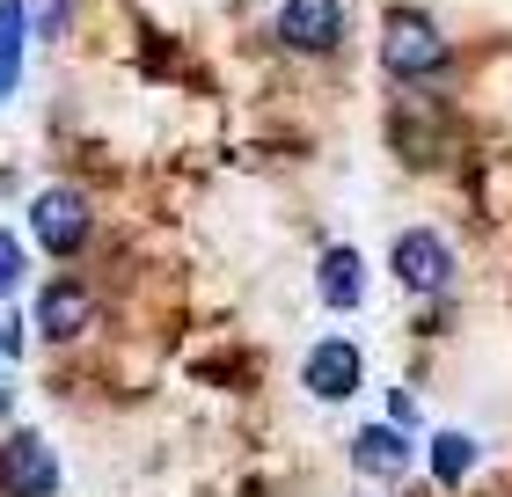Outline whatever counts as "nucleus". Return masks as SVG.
I'll return each instance as SVG.
<instances>
[{
	"mask_svg": "<svg viewBox=\"0 0 512 497\" xmlns=\"http://www.w3.org/2000/svg\"><path fill=\"white\" fill-rule=\"evenodd\" d=\"M388 271H395V286L403 293H447L454 286V249H447V234H432V227H403L395 234V249H388Z\"/></svg>",
	"mask_w": 512,
	"mask_h": 497,
	"instance_id": "nucleus-2",
	"label": "nucleus"
},
{
	"mask_svg": "<svg viewBox=\"0 0 512 497\" xmlns=\"http://www.w3.org/2000/svg\"><path fill=\"white\" fill-rule=\"evenodd\" d=\"M15 286H22V242L0 227V293H15Z\"/></svg>",
	"mask_w": 512,
	"mask_h": 497,
	"instance_id": "nucleus-13",
	"label": "nucleus"
},
{
	"mask_svg": "<svg viewBox=\"0 0 512 497\" xmlns=\"http://www.w3.org/2000/svg\"><path fill=\"white\" fill-rule=\"evenodd\" d=\"M469 468H476V439H469V432H439V439H432V476L447 483V490L469 476Z\"/></svg>",
	"mask_w": 512,
	"mask_h": 497,
	"instance_id": "nucleus-11",
	"label": "nucleus"
},
{
	"mask_svg": "<svg viewBox=\"0 0 512 497\" xmlns=\"http://www.w3.org/2000/svg\"><path fill=\"white\" fill-rule=\"evenodd\" d=\"M352 468L366 483H403L410 476V432H395V424H359L352 432Z\"/></svg>",
	"mask_w": 512,
	"mask_h": 497,
	"instance_id": "nucleus-7",
	"label": "nucleus"
},
{
	"mask_svg": "<svg viewBox=\"0 0 512 497\" xmlns=\"http://www.w3.org/2000/svg\"><path fill=\"white\" fill-rule=\"evenodd\" d=\"M359 373H366V359H359L352 337H322V344L308 351V366H300V381H308L315 402H344V395L359 388Z\"/></svg>",
	"mask_w": 512,
	"mask_h": 497,
	"instance_id": "nucleus-6",
	"label": "nucleus"
},
{
	"mask_svg": "<svg viewBox=\"0 0 512 497\" xmlns=\"http://www.w3.org/2000/svg\"><path fill=\"white\" fill-rule=\"evenodd\" d=\"M22 44H30V8H22V0H0V103H8L15 81H22Z\"/></svg>",
	"mask_w": 512,
	"mask_h": 497,
	"instance_id": "nucleus-10",
	"label": "nucleus"
},
{
	"mask_svg": "<svg viewBox=\"0 0 512 497\" xmlns=\"http://www.w3.org/2000/svg\"><path fill=\"white\" fill-rule=\"evenodd\" d=\"M22 8H30V30L37 37H59L66 30V0H22Z\"/></svg>",
	"mask_w": 512,
	"mask_h": 497,
	"instance_id": "nucleus-12",
	"label": "nucleus"
},
{
	"mask_svg": "<svg viewBox=\"0 0 512 497\" xmlns=\"http://www.w3.org/2000/svg\"><path fill=\"white\" fill-rule=\"evenodd\" d=\"M30 227H37L44 256H74V249L88 242V198L66 191V183H52V191L30 198Z\"/></svg>",
	"mask_w": 512,
	"mask_h": 497,
	"instance_id": "nucleus-5",
	"label": "nucleus"
},
{
	"mask_svg": "<svg viewBox=\"0 0 512 497\" xmlns=\"http://www.w3.org/2000/svg\"><path fill=\"white\" fill-rule=\"evenodd\" d=\"M271 30H278L286 52L322 59V52H337V44H344V0H278Z\"/></svg>",
	"mask_w": 512,
	"mask_h": 497,
	"instance_id": "nucleus-4",
	"label": "nucleus"
},
{
	"mask_svg": "<svg viewBox=\"0 0 512 497\" xmlns=\"http://www.w3.org/2000/svg\"><path fill=\"white\" fill-rule=\"evenodd\" d=\"M0 497H59V454L44 432L0 439Z\"/></svg>",
	"mask_w": 512,
	"mask_h": 497,
	"instance_id": "nucleus-3",
	"label": "nucleus"
},
{
	"mask_svg": "<svg viewBox=\"0 0 512 497\" xmlns=\"http://www.w3.org/2000/svg\"><path fill=\"white\" fill-rule=\"evenodd\" d=\"M315 293L322 300H330V307H359L366 300V271H359V249H330V256H322V264H315Z\"/></svg>",
	"mask_w": 512,
	"mask_h": 497,
	"instance_id": "nucleus-9",
	"label": "nucleus"
},
{
	"mask_svg": "<svg viewBox=\"0 0 512 497\" xmlns=\"http://www.w3.org/2000/svg\"><path fill=\"white\" fill-rule=\"evenodd\" d=\"M447 59H454V37L439 30L425 8H388V22H381V66L395 81H432V74H447Z\"/></svg>",
	"mask_w": 512,
	"mask_h": 497,
	"instance_id": "nucleus-1",
	"label": "nucleus"
},
{
	"mask_svg": "<svg viewBox=\"0 0 512 497\" xmlns=\"http://www.w3.org/2000/svg\"><path fill=\"white\" fill-rule=\"evenodd\" d=\"M0 417H8V388H0Z\"/></svg>",
	"mask_w": 512,
	"mask_h": 497,
	"instance_id": "nucleus-15",
	"label": "nucleus"
},
{
	"mask_svg": "<svg viewBox=\"0 0 512 497\" xmlns=\"http://www.w3.org/2000/svg\"><path fill=\"white\" fill-rule=\"evenodd\" d=\"M15 351H22V322L8 315V322H0V359H15Z\"/></svg>",
	"mask_w": 512,
	"mask_h": 497,
	"instance_id": "nucleus-14",
	"label": "nucleus"
},
{
	"mask_svg": "<svg viewBox=\"0 0 512 497\" xmlns=\"http://www.w3.org/2000/svg\"><path fill=\"white\" fill-rule=\"evenodd\" d=\"M88 307H96V300H88V286L52 278V286L37 293V329H44L52 344H66V337H81V329H88Z\"/></svg>",
	"mask_w": 512,
	"mask_h": 497,
	"instance_id": "nucleus-8",
	"label": "nucleus"
}]
</instances>
